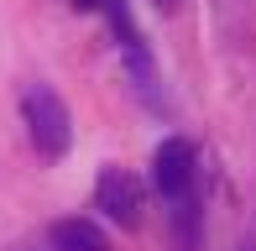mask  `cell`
<instances>
[{
  "mask_svg": "<svg viewBox=\"0 0 256 251\" xmlns=\"http://www.w3.org/2000/svg\"><path fill=\"white\" fill-rule=\"evenodd\" d=\"M21 116H26V136H32V146H37L42 157H63L68 146H74V116H68V105L58 100V89L32 84L26 100H21Z\"/></svg>",
  "mask_w": 256,
  "mask_h": 251,
  "instance_id": "obj_1",
  "label": "cell"
},
{
  "mask_svg": "<svg viewBox=\"0 0 256 251\" xmlns=\"http://www.w3.org/2000/svg\"><path fill=\"white\" fill-rule=\"evenodd\" d=\"M94 204L104 210V220H115L120 230H136V225H142V210H146L142 178H131L126 168H104L100 184H94Z\"/></svg>",
  "mask_w": 256,
  "mask_h": 251,
  "instance_id": "obj_2",
  "label": "cell"
},
{
  "mask_svg": "<svg viewBox=\"0 0 256 251\" xmlns=\"http://www.w3.org/2000/svg\"><path fill=\"white\" fill-rule=\"evenodd\" d=\"M152 184L162 199H183V194H194V146L183 142V136H168V142L152 152Z\"/></svg>",
  "mask_w": 256,
  "mask_h": 251,
  "instance_id": "obj_3",
  "label": "cell"
},
{
  "mask_svg": "<svg viewBox=\"0 0 256 251\" xmlns=\"http://www.w3.org/2000/svg\"><path fill=\"white\" fill-rule=\"evenodd\" d=\"M48 241H52V251H110V241L94 220H58Z\"/></svg>",
  "mask_w": 256,
  "mask_h": 251,
  "instance_id": "obj_4",
  "label": "cell"
},
{
  "mask_svg": "<svg viewBox=\"0 0 256 251\" xmlns=\"http://www.w3.org/2000/svg\"><path fill=\"white\" fill-rule=\"evenodd\" d=\"M172 225H178V241H183V251L199 241V199H194V194L172 199Z\"/></svg>",
  "mask_w": 256,
  "mask_h": 251,
  "instance_id": "obj_5",
  "label": "cell"
},
{
  "mask_svg": "<svg viewBox=\"0 0 256 251\" xmlns=\"http://www.w3.org/2000/svg\"><path fill=\"white\" fill-rule=\"evenodd\" d=\"M74 6H78V10H104L110 0H74Z\"/></svg>",
  "mask_w": 256,
  "mask_h": 251,
  "instance_id": "obj_6",
  "label": "cell"
},
{
  "mask_svg": "<svg viewBox=\"0 0 256 251\" xmlns=\"http://www.w3.org/2000/svg\"><path fill=\"white\" fill-rule=\"evenodd\" d=\"M152 6H157V10H178L183 0H152Z\"/></svg>",
  "mask_w": 256,
  "mask_h": 251,
  "instance_id": "obj_7",
  "label": "cell"
}]
</instances>
